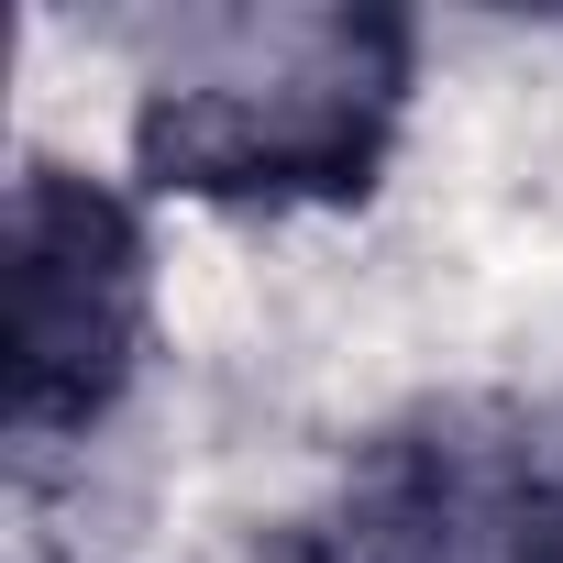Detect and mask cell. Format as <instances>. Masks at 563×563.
Here are the masks:
<instances>
[{
    "instance_id": "6da1fadb",
    "label": "cell",
    "mask_w": 563,
    "mask_h": 563,
    "mask_svg": "<svg viewBox=\"0 0 563 563\" xmlns=\"http://www.w3.org/2000/svg\"><path fill=\"white\" fill-rule=\"evenodd\" d=\"M409 34L387 12H232L144 89V166L188 199H354L398 133Z\"/></svg>"
},
{
    "instance_id": "3957f363",
    "label": "cell",
    "mask_w": 563,
    "mask_h": 563,
    "mask_svg": "<svg viewBox=\"0 0 563 563\" xmlns=\"http://www.w3.org/2000/svg\"><path fill=\"white\" fill-rule=\"evenodd\" d=\"M519 563H563V508H552V519H541V530L519 541Z\"/></svg>"
},
{
    "instance_id": "7a4b0ae2",
    "label": "cell",
    "mask_w": 563,
    "mask_h": 563,
    "mask_svg": "<svg viewBox=\"0 0 563 563\" xmlns=\"http://www.w3.org/2000/svg\"><path fill=\"white\" fill-rule=\"evenodd\" d=\"M144 354V232L111 188L34 166L12 188V431H89Z\"/></svg>"
}]
</instances>
